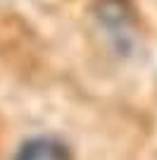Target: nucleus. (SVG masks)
<instances>
[{
  "instance_id": "nucleus-1",
  "label": "nucleus",
  "mask_w": 157,
  "mask_h": 160,
  "mask_svg": "<svg viewBox=\"0 0 157 160\" xmlns=\"http://www.w3.org/2000/svg\"><path fill=\"white\" fill-rule=\"evenodd\" d=\"M95 22L105 33H110V41L119 43L121 48L133 46L136 33V12L131 7V0H98L93 7Z\"/></svg>"
},
{
  "instance_id": "nucleus-2",
  "label": "nucleus",
  "mask_w": 157,
  "mask_h": 160,
  "mask_svg": "<svg viewBox=\"0 0 157 160\" xmlns=\"http://www.w3.org/2000/svg\"><path fill=\"white\" fill-rule=\"evenodd\" d=\"M14 160H72V151L57 136L38 134L21 141L14 153Z\"/></svg>"
}]
</instances>
